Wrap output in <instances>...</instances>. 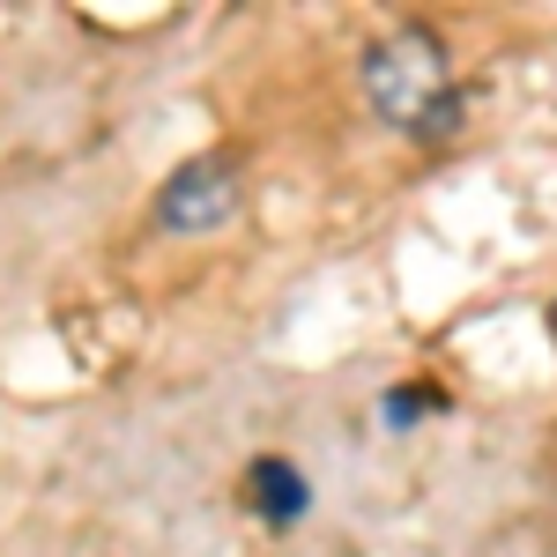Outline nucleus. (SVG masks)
<instances>
[{"label": "nucleus", "instance_id": "f257e3e1", "mask_svg": "<svg viewBox=\"0 0 557 557\" xmlns=\"http://www.w3.org/2000/svg\"><path fill=\"white\" fill-rule=\"evenodd\" d=\"M364 97L386 127L401 134H454L461 120V89H454V67H446V45L431 30H394L364 52Z\"/></svg>", "mask_w": 557, "mask_h": 557}, {"label": "nucleus", "instance_id": "f03ea898", "mask_svg": "<svg viewBox=\"0 0 557 557\" xmlns=\"http://www.w3.org/2000/svg\"><path fill=\"white\" fill-rule=\"evenodd\" d=\"M231 209H238L231 164H223V157H201V164L172 172L164 201H157V223H164V231H209V223H223Z\"/></svg>", "mask_w": 557, "mask_h": 557}, {"label": "nucleus", "instance_id": "7ed1b4c3", "mask_svg": "<svg viewBox=\"0 0 557 557\" xmlns=\"http://www.w3.org/2000/svg\"><path fill=\"white\" fill-rule=\"evenodd\" d=\"M246 498L283 528V520L305 513V475L290 469V461H275V454H268V461H253V475H246Z\"/></svg>", "mask_w": 557, "mask_h": 557}, {"label": "nucleus", "instance_id": "20e7f679", "mask_svg": "<svg viewBox=\"0 0 557 557\" xmlns=\"http://www.w3.org/2000/svg\"><path fill=\"white\" fill-rule=\"evenodd\" d=\"M550 327H557V305H550Z\"/></svg>", "mask_w": 557, "mask_h": 557}]
</instances>
